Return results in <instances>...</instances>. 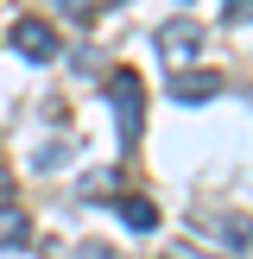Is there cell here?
<instances>
[{"mask_svg": "<svg viewBox=\"0 0 253 259\" xmlns=\"http://www.w3.org/2000/svg\"><path fill=\"white\" fill-rule=\"evenodd\" d=\"M108 101H114V120H120V146H133L146 133V95H139V76L133 70H114L108 76Z\"/></svg>", "mask_w": 253, "mask_h": 259, "instance_id": "obj_1", "label": "cell"}, {"mask_svg": "<svg viewBox=\"0 0 253 259\" xmlns=\"http://www.w3.org/2000/svg\"><path fill=\"white\" fill-rule=\"evenodd\" d=\"M120 222H126V228H139V234H146V228H158V209H152L146 196H120Z\"/></svg>", "mask_w": 253, "mask_h": 259, "instance_id": "obj_5", "label": "cell"}, {"mask_svg": "<svg viewBox=\"0 0 253 259\" xmlns=\"http://www.w3.org/2000/svg\"><path fill=\"white\" fill-rule=\"evenodd\" d=\"M222 19H228V25H240V19H247V0H222Z\"/></svg>", "mask_w": 253, "mask_h": 259, "instance_id": "obj_8", "label": "cell"}, {"mask_svg": "<svg viewBox=\"0 0 253 259\" xmlns=\"http://www.w3.org/2000/svg\"><path fill=\"white\" fill-rule=\"evenodd\" d=\"M228 76L215 70H171V101H215Z\"/></svg>", "mask_w": 253, "mask_h": 259, "instance_id": "obj_4", "label": "cell"}, {"mask_svg": "<svg viewBox=\"0 0 253 259\" xmlns=\"http://www.w3.org/2000/svg\"><path fill=\"white\" fill-rule=\"evenodd\" d=\"M19 240H25V209L0 202V247H19Z\"/></svg>", "mask_w": 253, "mask_h": 259, "instance_id": "obj_6", "label": "cell"}, {"mask_svg": "<svg viewBox=\"0 0 253 259\" xmlns=\"http://www.w3.org/2000/svg\"><path fill=\"white\" fill-rule=\"evenodd\" d=\"M196 45H202V32L190 19H171V25H158V51H164V63L171 70H184L190 57H196Z\"/></svg>", "mask_w": 253, "mask_h": 259, "instance_id": "obj_3", "label": "cell"}, {"mask_svg": "<svg viewBox=\"0 0 253 259\" xmlns=\"http://www.w3.org/2000/svg\"><path fill=\"white\" fill-rule=\"evenodd\" d=\"M114 184H120L114 171H89V184H82V190H89V196H114Z\"/></svg>", "mask_w": 253, "mask_h": 259, "instance_id": "obj_7", "label": "cell"}, {"mask_svg": "<svg viewBox=\"0 0 253 259\" xmlns=\"http://www.w3.org/2000/svg\"><path fill=\"white\" fill-rule=\"evenodd\" d=\"M7 45L13 51H19V57H32V63H51V57H57V32H51V25L45 19H13V38H7Z\"/></svg>", "mask_w": 253, "mask_h": 259, "instance_id": "obj_2", "label": "cell"}]
</instances>
